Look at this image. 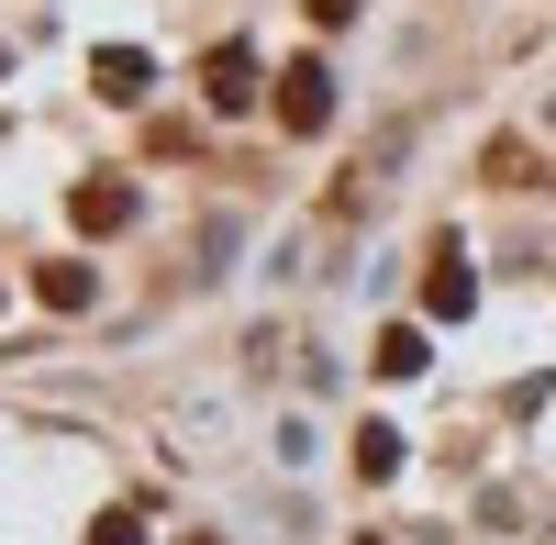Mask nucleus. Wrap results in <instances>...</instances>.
I'll return each mask as SVG.
<instances>
[{
  "mask_svg": "<svg viewBox=\"0 0 556 545\" xmlns=\"http://www.w3.org/2000/svg\"><path fill=\"white\" fill-rule=\"evenodd\" d=\"M89 545H146V523H134V512H112V523L89 534Z\"/></svg>",
  "mask_w": 556,
  "mask_h": 545,
  "instance_id": "39448f33",
  "label": "nucleus"
},
{
  "mask_svg": "<svg viewBox=\"0 0 556 545\" xmlns=\"http://www.w3.org/2000/svg\"><path fill=\"white\" fill-rule=\"evenodd\" d=\"M323 112H334V78H323V67H290V123L312 134Z\"/></svg>",
  "mask_w": 556,
  "mask_h": 545,
  "instance_id": "f257e3e1",
  "label": "nucleus"
},
{
  "mask_svg": "<svg viewBox=\"0 0 556 545\" xmlns=\"http://www.w3.org/2000/svg\"><path fill=\"white\" fill-rule=\"evenodd\" d=\"M245 78H256V56H245V45H223V56H212V101L235 112V101H245Z\"/></svg>",
  "mask_w": 556,
  "mask_h": 545,
  "instance_id": "f03ea898",
  "label": "nucleus"
},
{
  "mask_svg": "<svg viewBox=\"0 0 556 545\" xmlns=\"http://www.w3.org/2000/svg\"><path fill=\"white\" fill-rule=\"evenodd\" d=\"M101 89H112V101H134V89H146V56H134V45H112V56H101Z\"/></svg>",
  "mask_w": 556,
  "mask_h": 545,
  "instance_id": "7ed1b4c3",
  "label": "nucleus"
},
{
  "mask_svg": "<svg viewBox=\"0 0 556 545\" xmlns=\"http://www.w3.org/2000/svg\"><path fill=\"white\" fill-rule=\"evenodd\" d=\"M34 290H45V301H56V312H78V301H89V267H45V279H34Z\"/></svg>",
  "mask_w": 556,
  "mask_h": 545,
  "instance_id": "20e7f679",
  "label": "nucleus"
}]
</instances>
